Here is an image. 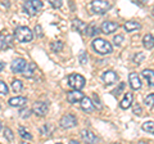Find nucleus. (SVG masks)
<instances>
[{"mask_svg":"<svg viewBox=\"0 0 154 144\" xmlns=\"http://www.w3.org/2000/svg\"><path fill=\"white\" fill-rule=\"evenodd\" d=\"M19 135H21L23 139H26V140H31L32 139V135L28 131H26L23 127H19Z\"/></svg>","mask_w":154,"mask_h":144,"instance_id":"obj_28","label":"nucleus"},{"mask_svg":"<svg viewBox=\"0 0 154 144\" xmlns=\"http://www.w3.org/2000/svg\"><path fill=\"white\" fill-rule=\"evenodd\" d=\"M22 144H30V143H27V142H23Z\"/></svg>","mask_w":154,"mask_h":144,"instance_id":"obj_44","label":"nucleus"},{"mask_svg":"<svg viewBox=\"0 0 154 144\" xmlns=\"http://www.w3.org/2000/svg\"><path fill=\"white\" fill-rule=\"evenodd\" d=\"M153 16H154V8H153Z\"/></svg>","mask_w":154,"mask_h":144,"instance_id":"obj_46","label":"nucleus"},{"mask_svg":"<svg viewBox=\"0 0 154 144\" xmlns=\"http://www.w3.org/2000/svg\"><path fill=\"white\" fill-rule=\"evenodd\" d=\"M118 28V23L117 22H112V21H105L102 23V27H100V30H102L104 33H112L114 32Z\"/></svg>","mask_w":154,"mask_h":144,"instance_id":"obj_9","label":"nucleus"},{"mask_svg":"<svg viewBox=\"0 0 154 144\" xmlns=\"http://www.w3.org/2000/svg\"><path fill=\"white\" fill-rule=\"evenodd\" d=\"M125 89V84L123 83H121V84H119V88H117V89H114L113 90V92H112V94H114V95H117V94H119V93H121L122 92V90Z\"/></svg>","mask_w":154,"mask_h":144,"instance_id":"obj_36","label":"nucleus"},{"mask_svg":"<svg viewBox=\"0 0 154 144\" xmlns=\"http://www.w3.org/2000/svg\"><path fill=\"white\" fill-rule=\"evenodd\" d=\"M35 70H36L35 63H27L22 74H23V76H25V77H32L33 74H35Z\"/></svg>","mask_w":154,"mask_h":144,"instance_id":"obj_19","label":"nucleus"},{"mask_svg":"<svg viewBox=\"0 0 154 144\" xmlns=\"http://www.w3.org/2000/svg\"><path fill=\"white\" fill-rule=\"evenodd\" d=\"M32 111L35 112L37 116H44L48 112V105L44 102H35V104H33V107H32Z\"/></svg>","mask_w":154,"mask_h":144,"instance_id":"obj_11","label":"nucleus"},{"mask_svg":"<svg viewBox=\"0 0 154 144\" xmlns=\"http://www.w3.org/2000/svg\"><path fill=\"white\" fill-rule=\"evenodd\" d=\"M141 127H143L144 131L154 134V121H146V122H144Z\"/></svg>","mask_w":154,"mask_h":144,"instance_id":"obj_23","label":"nucleus"},{"mask_svg":"<svg viewBox=\"0 0 154 144\" xmlns=\"http://www.w3.org/2000/svg\"><path fill=\"white\" fill-rule=\"evenodd\" d=\"M81 136H82V140H84L86 144H98V142H99L98 136H96L93 131L86 130V129L81 131Z\"/></svg>","mask_w":154,"mask_h":144,"instance_id":"obj_6","label":"nucleus"},{"mask_svg":"<svg viewBox=\"0 0 154 144\" xmlns=\"http://www.w3.org/2000/svg\"><path fill=\"white\" fill-rule=\"evenodd\" d=\"M23 8H25V11L28 13V14H36L40 9L42 8V2L40 0H28L23 4Z\"/></svg>","mask_w":154,"mask_h":144,"instance_id":"obj_4","label":"nucleus"},{"mask_svg":"<svg viewBox=\"0 0 154 144\" xmlns=\"http://www.w3.org/2000/svg\"><path fill=\"white\" fill-rule=\"evenodd\" d=\"M4 135H5V138L8 139V140H13V133L9 127H5L4 129Z\"/></svg>","mask_w":154,"mask_h":144,"instance_id":"obj_31","label":"nucleus"},{"mask_svg":"<svg viewBox=\"0 0 154 144\" xmlns=\"http://www.w3.org/2000/svg\"><path fill=\"white\" fill-rule=\"evenodd\" d=\"M68 85L75 90H81L85 86V79L79 74H72L68 76Z\"/></svg>","mask_w":154,"mask_h":144,"instance_id":"obj_3","label":"nucleus"},{"mask_svg":"<svg viewBox=\"0 0 154 144\" xmlns=\"http://www.w3.org/2000/svg\"><path fill=\"white\" fill-rule=\"evenodd\" d=\"M63 46H64V44L62 41H54V42H51L50 44V49L53 52L58 53V52H60L62 49H63Z\"/></svg>","mask_w":154,"mask_h":144,"instance_id":"obj_25","label":"nucleus"},{"mask_svg":"<svg viewBox=\"0 0 154 144\" xmlns=\"http://www.w3.org/2000/svg\"><path fill=\"white\" fill-rule=\"evenodd\" d=\"M57 144H60V143H57Z\"/></svg>","mask_w":154,"mask_h":144,"instance_id":"obj_48","label":"nucleus"},{"mask_svg":"<svg viewBox=\"0 0 154 144\" xmlns=\"http://www.w3.org/2000/svg\"><path fill=\"white\" fill-rule=\"evenodd\" d=\"M30 113H31V111H30L28 108H23V109H21V111H19V114H21L22 118H27L28 116H30Z\"/></svg>","mask_w":154,"mask_h":144,"instance_id":"obj_33","label":"nucleus"},{"mask_svg":"<svg viewBox=\"0 0 154 144\" xmlns=\"http://www.w3.org/2000/svg\"><path fill=\"white\" fill-rule=\"evenodd\" d=\"M93 104H94V107H98L99 109L102 108V104H100V99H99V97H98L96 94L93 95Z\"/></svg>","mask_w":154,"mask_h":144,"instance_id":"obj_30","label":"nucleus"},{"mask_svg":"<svg viewBox=\"0 0 154 144\" xmlns=\"http://www.w3.org/2000/svg\"><path fill=\"white\" fill-rule=\"evenodd\" d=\"M137 144H149V143H146V142H139Z\"/></svg>","mask_w":154,"mask_h":144,"instance_id":"obj_43","label":"nucleus"},{"mask_svg":"<svg viewBox=\"0 0 154 144\" xmlns=\"http://www.w3.org/2000/svg\"><path fill=\"white\" fill-rule=\"evenodd\" d=\"M73 27H75V30H77V32H80V33H82V35H85L86 32H88V25H86L85 22L82 21H80V20H75L73 21Z\"/></svg>","mask_w":154,"mask_h":144,"instance_id":"obj_15","label":"nucleus"},{"mask_svg":"<svg viewBox=\"0 0 154 144\" xmlns=\"http://www.w3.org/2000/svg\"><path fill=\"white\" fill-rule=\"evenodd\" d=\"M82 98H84V94L80 90H72V92L67 93V100L69 103H76L79 100H82Z\"/></svg>","mask_w":154,"mask_h":144,"instance_id":"obj_12","label":"nucleus"},{"mask_svg":"<svg viewBox=\"0 0 154 144\" xmlns=\"http://www.w3.org/2000/svg\"><path fill=\"white\" fill-rule=\"evenodd\" d=\"M27 103V99L25 97H14L9 99V104L12 107H23Z\"/></svg>","mask_w":154,"mask_h":144,"instance_id":"obj_16","label":"nucleus"},{"mask_svg":"<svg viewBox=\"0 0 154 144\" xmlns=\"http://www.w3.org/2000/svg\"><path fill=\"white\" fill-rule=\"evenodd\" d=\"M79 59H80V63L81 64H86L88 63V55H86V53L85 52H81L80 53V55H79Z\"/></svg>","mask_w":154,"mask_h":144,"instance_id":"obj_29","label":"nucleus"},{"mask_svg":"<svg viewBox=\"0 0 154 144\" xmlns=\"http://www.w3.org/2000/svg\"><path fill=\"white\" fill-rule=\"evenodd\" d=\"M0 130H2V122H0Z\"/></svg>","mask_w":154,"mask_h":144,"instance_id":"obj_45","label":"nucleus"},{"mask_svg":"<svg viewBox=\"0 0 154 144\" xmlns=\"http://www.w3.org/2000/svg\"><path fill=\"white\" fill-rule=\"evenodd\" d=\"M0 5H2V7H9V3H5V4L2 3V4H0Z\"/></svg>","mask_w":154,"mask_h":144,"instance_id":"obj_41","label":"nucleus"},{"mask_svg":"<svg viewBox=\"0 0 154 144\" xmlns=\"http://www.w3.org/2000/svg\"><path fill=\"white\" fill-rule=\"evenodd\" d=\"M140 23L139 22H135V21H128L125 23V30L128 31V32H134L136 30H140Z\"/></svg>","mask_w":154,"mask_h":144,"instance_id":"obj_20","label":"nucleus"},{"mask_svg":"<svg viewBox=\"0 0 154 144\" xmlns=\"http://www.w3.org/2000/svg\"><path fill=\"white\" fill-rule=\"evenodd\" d=\"M134 112H135V114H137V113H141V107L139 104H136L134 107Z\"/></svg>","mask_w":154,"mask_h":144,"instance_id":"obj_39","label":"nucleus"},{"mask_svg":"<svg viewBox=\"0 0 154 144\" xmlns=\"http://www.w3.org/2000/svg\"><path fill=\"white\" fill-rule=\"evenodd\" d=\"M131 103H132V94L126 93L125 94V98L121 100V103H119V105H121L122 109H127L130 105H131Z\"/></svg>","mask_w":154,"mask_h":144,"instance_id":"obj_18","label":"nucleus"},{"mask_svg":"<svg viewBox=\"0 0 154 144\" xmlns=\"http://www.w3.org/2000/svg\"><path fill=\"white\" fill-rule=\"evenodd\" d=\"M143 76L146 79L149 85L154 86V71L153 70H144L143 71Z\"/></svg>","mask_w":154,"mask_h":144,"instance_id":"obj_22","label":"nucleus"},{"mask_svg":"<svg viewBox=\"0 0 154 144\" xmlns=\"http://www.w3.org/2000/svg\"><path fill=\"white\" fill-rule=\"evenodd\" d=\"M35 32L37 33V36H40V37L42 36V30H41V26L40 25H36L35 26Z\"/></svg>","mask_w":154,"mask_h":144,"instance_id":"obj_38","label":"nucleus"},{"mask_svg":"<svg viewBox=\"0 0 154 144\" xmlns=\"http://www.w3.org/2000/svg\"><path fill=\"white\" fill-rule=\"evenodd\" d=\"M91 8L96 14H104L105 12L110 8L109 2H105V0H94L91 3Z\"/></svg>","mask_w":154,"mask_h":144,"instance_id":"obj_5","label":"nucleus"},{"mask_svg":"<svg viewBox=\"0 0 154 144\" xmlns=\"http://www.w3.org/2000/svg\"><path fill=\"white\" fill-rule=\"evenodd\" d=\"M144 104H145L148 108H152L153 107V105H154V93L146 95L145 99H144Z\"/></svg>","mask_w":154,"mask_h":144,"instance_id":"obj_26","label":"nucleus"},{"mask_svg":"<svg viewBox=\"0 0 154 144\" xmlns=\"http://www.w3.org/2000/svg\"><path fill=\"white\" fill-rule=\"evenodd\" d=\"M3 67H4V62H0V71L3 70Z\"/></svg>","mask_w":154,"mask_h":144,"instance_id":"obj_42","label":"nucleus"},{"mask_svg":"<svg viewBox=\"0 0 154 144\" xmlns=\"http://www.w3.org/2000/svg\"><path fill=\"white\" fill-rule=\"evenodd\" d=\"M128 81H130V86H131L134 90H137L141 88V80L136 72H131V74L128 75Z\"/></svg>","mask_w":154,"mask_h":144,"instance_id":"obj_10","label":"nucleus"},{"mask_svg":"<svg viewBox=\"0 0 154 144\" xmlns=\"http://www.w3.org/2000/svg\"><path fill=\"white\" fill-rule=\"evenodd\" d=\"M27 64V62L26 59H23V58H17V59H14L12 62V71L14 72V74H19V72H23V70H25V67Z\"/></svg>","mask_w":154,"mask_h":144,"instance_id":"obj_8","label":"nucleus"},{"mask_svg":"<svg viewBox=\"0 0 154 144\" xmlns=\"http://www.w3.org/2000/svg\"><path fill=\"white\" fill-rule=\"evenodd\" d=\"M116 144H121V143H116Z\"/></svg>","mask_w":154,"mask_h":144,"instance_id":"obj_47","label":"nucleus"},{"mask_svg":"<svg viewBox=\"0 0 154 144\" xmlns=\"http://www.w3.org/2000/svg\"><path fill=\"white\" fill-rule=\"evenodd\" d=\"M99 33V28L96 25H94V23H91V25L88 27V32H86V35L88 36H95Z\"/></svg>","mask_w":154,"mask_h":144,"instance_id":"obj_24","label":"nucleus"},{"mask_svg":"<svg viewBox=\"0 0 154 144\" xmlns=\"http://www.w3.org/2000/svg\"><path fill=\"white\" fill-rule=\"evenodd\" d=\"M81 108L86 112H93L94 111V104H93V100L88 97H84L82 100H81Z\"/></svg>","mask_w":154,"mask_h":144,"instance_id":"obj_14","label":"nucleus"},{"mask_svg":"<svg viewBox=\"0 0 154 144\" xmlns=\"http://www.w3.org/2000/svg\"><path fill=\"white\" fill-rule=\"evenodd\" d=\"M50 4L53 7H55V8H59L62 5V2L60 0H50Z\"/></svg>","mask_w":154,"mask_h":144,"instance_id":"obj_37","label":"nucleus"},{"mask_svg":"<svg viewBox=\"0 0 154 144\" xmlns=\"http://www.w3.org/2000/svg\"><path fill=\"white\" fill-rule=\"evenodd\" d=\"M143 59H144V54H143V53H137V54L134 57V62H135V63H140Z\"/></svg>","mask_w":154,"mask_h":144,"instance_id":"obj_35","label":"nucleus"},{"mask_svg":"<svg viewBox=\"0 0 154 144\" xmlns=\"http://www.w3.org/2000/svg\"><path fill=\"white\" fill-rule=\"evenodd\" d=\"M76 124H77V120L73 114H64V116L60 118V125H62V127H64V129L73 127V126H76Z\"/></svg>","mask_w":154,"mask_h":144,"instance_id":"obj_7","label":"nucleus"},{"mask_svg":"<svg viewBox=\"0 0 154 144\" xmlns=\"http://www.w3.org/2000/svg\"><path fill=\"white\" fill-rule=\"evenodd\" d=\"M8 93V86L4 81H0V94H7Z\"/></svg>","mask_w":154,"mask_h":144,"instance_id":"obj_32","label":"nucleus"},{"mask_svg":"<svg viewBox=\"0 0 154 144\" xmlns=\"http://www.w3.org/2000/svg\"><path fill=\"white\" fill-rule=\"evenodd\" d=\"M113 41H114L116 45H121L122 41H123V36H122V35H116L114 39H113Z\"/></svg>","mask_w":154,"mask_h":144,"instance_id":"obj_34","label":"nucleus"},{"mask_svg":"<svg viewBox=\"0 0 154 144\" xmlns=\"http://www.w3.org/2000/svg\"><path fill=\"white\" fill-rule=\"evenodd\" d=\"M102 77L104 80V83L108 85L114 84L116 81H117V75H116V72H113V71H105Z\"/></svg>","mask_w":154,"mask_h":144,"instance_id":"obj_13","label":"nucleus"},{"mask_svg":"<svg viewBox=\"0 0 154 144\" xmlns=\"http://www.w3.org/2000/svg\"><path fill=\"white\" fill-rule=\"evenodd\" d=\"M69 144H80V143L77 142V140H71V142H69Z\"/></svg>","mask_w":154,"mask_h":144,"instance_id":"obj_40","label":"nucleus"},{"mask_svg":"<svg viewBox=\"0 0 154 144\" xmlns=\"http://www.w3.org/2000/svg\"><path fill=\"white\" fill-rule=\"evenodd\" d=\"M143 44L146 49H152V48H154V36L152 35V33H146V35L143 37Z\"/></svg>","mask_w":154,"mask_h":144,"instance_id":"obj_17","label":"nucleus"},{"mask_svg":"<svg viewBox=\"0 0 154 144\" xmlns=\"http://www.w3.org/2000/svg\"><path fill=\"white\" fill-rule=\"evenodd\" d=\"M11 36L8 35H0V50L8 49L9 45H11Z\"/></svg>","mask_w":154,"mask_h":144,"instance_id":"obj_21","label":"nucleus"},{"mask_svg":"<svg viewBox=\"0 0 154 144\" xmlns=\"http://www.w3.org/2000/svg\"><path fill=\"white\" fill-rule=\"evenodd\" d=\"M14 35H16L17 40L21 41V42H27V41H31L32 40V31L30 30L28 27L26 26H21V27H17L16 32H14Z\"/></svg>","mask_w":154,"mask_h":144,"instance_id":"obj_2","label":"nucleus"},{"mask_svg":"<svg viewBox=\"0 0 154 144\" xmlns=\"http://www.w3.org/2000/svg\"><path fill=\"white\" fill-rule=\"evenodd\" d=\"M23 88V85H22V81L21 80H14L13 83H12V89H13V92H21Z\"/></svg>","mask_w":154,"mask_h":144,"instance_id":"obj_27","label":"nucleus"},{"mask_svg":"<svg viewBox=\"0 0 154 144\" xmlns=\"http://www.w3.org/2000/svg\"><path fill=\"white\" fill-rule=\"evenodd\" d=\"M93 48L99 53V54H110L113 50L112 45H110V42H108L107 40L104 39H100V37H98V39H95L93 41Z\"/></svg>","mask_w":154,"mask_h":144,"instance_id":"obj_1","label":"nucleus"}]
</instances>
